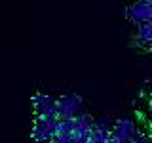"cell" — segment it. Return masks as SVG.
<instances>
[{"mask_svg":"<svg viewBox=\"0 0 152 143\" xmlns=\"http://www.w3.org/2000/svg\"><path fill=\"white\" fill-rule=\"evenodd\" d=\"M133 124L142 143H152V80L142 84L133 101Z\"/></svg>","mask_w":152,"mask_h":143,"instance_id":"cell-2","label":"cell"},{"mask_svg":"<svg viewBox=\"0 0 152 143\" xmlns=\"http://www.w3.org/2000/svg\"><path fill=\"white\" fill-rule=\"evenodd\" d=\"M127 19L133 27L129 44L141 54L152 55V0H135L127 8Z\"/></svg>","mask_w":152,"mask_h":143,"instance_id":"cell-1","label":"cell"}]
</instances>
